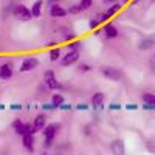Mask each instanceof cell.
Instances as JSON below:
<instances>
[{
  "mask_svg": "<svg viewBox=\"0 0 155 155\" xmlns=\"http://www.w3.org/2000/svg\"><path fill=\"white\" fill-rule=\"evenodd\" d=\"M41 155H53V153H48V152H44V153H41Z\"/></svg>",
  "mask_w": 155,
  "mask_h": 155,
  "instance_id": "obj_41",
  "label": "cell"
},
{
  "mask_svg": "<svg viewBox=\"0 0 155 155\" xmlns=\"http://www.w3.org/2000/svg\"><path fill=\"white\" fill-rule=\"evenodd\" d=\"M25 123H22V120H14L12 121V130H14L17 135H20V137H23L25 135Z\"/></svg>",
  "mask_w": 155,
  "mask_h": 155,
  "instance_id": "obj_15",
  "label": "cell"
},
{
  "mask_svg": "<svg viewBox=\"0 0 155 155\" xmlns=\"http://www.w3.org/2000/svg\"><path fill=\"white\" fill-rule=\"evenodd\" d=\"M144 146H146V149H147L150 153H155V138H149V140H146Z\"/></svg>",
  "mask_w": 155,
  "mask_h": 155,
  "instance_id": "obj_21",
  "label": "cell"
},
{
  "mask_svg": "<svg viewBox=\"0 0 155 155\" xmlns=\"http://www.w3.org/2000/svg\"><path fill=\"white\" fill-rule=\"evenodd\" d=\"M101 74L104 76L106 79L113 81V82H120L123 79V71L120 68H116V67H109V65L102 67L101 68Z\"/></svg>",
  "mask_w": 155,
  "mask_h": 155,
  "instance_id": "obj_1",
  "label": "cell"
},
{
  "mask_svg": "<svg viewBox=\"0 0 155 155\" xmlns=\"http://www.w3.org/2000/svg\"><path fill=\"white\" fill-rule=\"evenodd\" d=\"M79 61V51H67V54H64L59 61V64L62 67H70L73 64H76Z\"/></svg>",
  "mask_w": 155,
  "mask_h": 155,
  "instance_id": "obj_3",
  "label": "cell"
},
{
  "mask_svg": "<svg viewBox=\"0 0 155 155\" xmlns=\"http://www.w3.org/2000/svg\"><path fill=\"white\" fill-rule=\"evenodd\" d=\"M9 109H11V110H22L23 106H22V104H11Z\"/></svg>",
  "mask_w": 155,
  "mask_h": 155,
  "instance_id": "obj_33",
  "label": "cell"
},
{
  "mask_svg": "<svg viewBox=\"0 0 155 155\" xmlns=\"http://www.w3.org/2000/svg\"><path fill=\"white\" fill-rule=\"evenodd\" d=\"M98 25H99V20L96 19V17H92L88 20V27L92 28V30H95V28H98Z\"/></svg>",
  "mask_w": 155,
  "mask_h": 155,
  "instance_id": "obj_26",
  "label": "cell"
},
{
  "mask_svg": "<svg viewBox=\"0 0 155 155\" xmlns=\"http://www.w3.org/2000/svg\"><path fill=\"white\" fill-rule=\"evenodd\" d=\"M143 102H149V104H152V106H155V95H152V93H143Z\"/></svg>",
  "mask_w": 155,
  "mask_h": 155,
  "instance_id": "obj_23",
  "label": "cell"
},
{
  "mask_svg": "<svg viewBox=\"0 0 155 155\" xmlns=\"http://www.w3.org/2000/svg\"><path fill=\"white\" fill-rule=\"evenodd\" d=\"M155 45V41L152 37H146V39H141V41L138 42V48L141 51H146V50H150L152 47Z\"/></svg>",
  "mask_w": 155,
  "mask_h": 155,
  "instance_id": "obj_14",
  "label": "cell"
},
{
  "mask_svg": "<svg viewBox=\"0 0 155 155\" xmlns=\"http://www.w3.org/2000/svg\"><path fill=\"white\" fill-rule=\"evenodd\" d=\"M44 146H45V149H50L51 146H53V140H48V138H45V141H44Z\"/></svg>",
  "mask_w": 155,
  "mask_h": 155,
  "instance_id": "obj_32",
  "label": "cell"
},
{
  "mask_svg": "<svg viewBox=\"0 0 155 155\" xmlns=\"http://www.w3.org/2000/svg\"><path fill=\"white\" fill-rule=\"evenodd\" d=\"M37 65H39L37 58H27V59H23L19 70H20V73H27V71H33L34 68H37Z\"/></svg>",
  "mask_w": 155,
  "mask_h": 155,
  "instance_id": "obj_6",
  "label": "cell"
},
{
  "mask_svg": "<svg viewBox=\"0 0 155 155\" xmlns=\"http://www.w3.org/2000/svg\"><path fill=\"white\" fill-rule=\"evenodd\" d=\"M95 17H96V19L99 20V23H101V22H106L107 19H110V17L107 16V12H101V14H96Z\"/></svg>",
  "mask_w": 155,
  "mask_h": 155,
  "instance_id": "obj_27",
  "label": "cell"
},
{
  "mask_svg": "<svg viewBox=\"0 0 155 155\" xmlns=\"http://www.w3.org/2000/svg\"><path fill=\"white\" fill-rule=\"evenodd\" d=\"M110 150L112 155H126V146H124V141L121 138H116L110 143Z\"/></svg>",
  "mask_w": 155,
  "mask_h": 155,
  "instance_id": "obj_8",
  "label": "cell"
},
{
  "mask_svg": "<svg viewBox=\"0 0 155 155\" xmlns=\"http://www.w3.org/2000/svg\"><path fill=\"white\" fill-rule=\"evenodd\" d=\"M126 109H127V110H137L138 106H137V104H126Z\"/></svg>",
  "mask_w": 155,
  "mask_h": 155,
  "instance_id": "obj_36",
  "label": "cell"
},
{
  "mask_svg": "<svg viewBox=\"0 0 155 155\" xmlns=\"http://www.w3.org/2000/svg\"><path fill=\"white\" fill-rule=\"evenodd\" d=\"M5 109V106H2V104H0V110H3Z\"/></svg>",
  "mask_w": 155,
  "mask_h": 155,
  "instance_id": "obj_42",
  "label": "cell"
},
{
  "mask_svg": "<svg viewBox=\"0 0 155 155\" xmlns=\"http://www.w3.org/2000/svg\"><path fill=\"white\" fill-rule=\"evenodd\" d=\"M68 14V11L64 8V6H61L59 3H56V5H51L50 6V16L51 17H54V19H59V17H65Z\"/></svg>",
  "mask_w": 155,
  "mask_h": 155,
  "instance_id": "obj_9",
  "label": "cell"
},
{
  "mask_svg": "<svg viewBox=\"0 0 155 155\" xmlns=\"http://www.w3.org/2000/svg\"><path fill=\"white\" fill-rule=\"evenodd\" d=\"M42 109H44V110H54L56 107H54L53 104H44V106H42Z\"/></svg>",
  "mask_w": 155,
  "mask_h": 155,
  "instance_id": "obj_35",
  "label": "cell"
},
{
  "mask_svg": "<svg viewBox=\"0 0 155 155\" xmlns=\"http://www.w3.org/2000/svg\"><path fill=\"white\" fill-rule=\"evenodd\" d=\"M22 144L28 152H34V135H23Z\"/></svg>",
  "mask_w": 155,
  "mask_h": 155,
  "instance_id": "obj_13",
  "label": "cell"
},
{
  "mask_svg": "<svg viewBox=\"0 0 155 155\" xmlns=\"http://www.w3.org/2000/svg\"><path fill=\"white\" fill-rule=\"evenodd\" d=\"M12 73H14V70H12V64L11 62L0 64V79L2 81H9L12 78Z\"/></svg>",
  "mask_w": 155,
  "mask_h": 155,
  "instance_id": "obj_7",
  "label": "cell"
},
{
  "mask_svg": "<svg viewBox=\"0 0 155 155\" xmlns=\"http://www.w3.org/2000/svg\"><path fill=\"white\" fill-rule=\"evenodd\" d=\"M121 2H123V3H129V2H130V0H121Z\"/></svg>",
  "mask_w": 155,
  "mask_h": 155,
  "instance_id": "obj_40",
  "label": "cell"
},
{
  "mask_svg": "<svg viewBox=\"0 0 155 155\" xmlns=\"http://www.w3.org/2000/svg\"><path fill=\"white\" fill-rule=\"evenodd\" d=\"M76 110H88V106L85 104V102H81V104L76 106Z\"/></svg>",
  "mask_w": 155,
  "mask_h": 155,
  "instance_id": "obj_31",
  "label": "cell"
},
{
  "mask_svg": "<svg viewBox=\"0 0 155 155\" xmlns=\"http://www.w3.org/2000/svg\"><path fill=\"white\" fill-rule=\"evenodd\" d=\"M68 12L70 14H78V12H81V6L79 5H73V6H70Z\"/></svg>",
  "mask_w": 155,
  "mask_h": 155,
  "instance_id": "obj_28",
  "label": "cell"
},
{
  "mask_svg": "<svg viewBox=\"0 0 155 155\" xmlns=\"http://www.w3.org/2000/svg\"><path fill=\"white\" fill-rule=\"evenodd\" d=\"M47 124V116L44 113H39L36 118H34V123H33V129H34V134L37 132H42L44 130V127Z\"/></svg>",
  "mask_w": 155,
  "mask_h": 155,
  "instance_id": "obj_10",
  "label": "cell"
},
{
  "mask_svg": "<svg viewBox=\"0 0 155 155\" xmlns=\"http://www.w3.org/2000/svg\"><path fill=\"white\" fill-rule=\"evenodd\" d=\"M120 9H121V5H120V3H113L106 12H107V16H109V17H112V16H115Z\"/></svg>",
  "mask_w": 155,
  "mask_h": 155,
  "instance_id": "obj_20",
  "label": "cell"
},
{
  "mask_svg": "<svg viewBox=\"0 0 155 155\" xmlns=\"http://www.w3.org/2000/svg\"><path fill=\"white\" fill-rule=\"evenodd\" d=\"M44 79H45V84H47L48 88H51V90L61 88V84H59V81L56 79V76H54V71H53V70H47V71L44 73Z\"/></svg>",
  "mask_w": 155,
  "mask_h": 155,
  "instance_id": "obj_4",
  "label": "cell"
},
{
  "mask_svg": "<svg viewBox=\"0 0 155 155\" xmlns=\"http://www.w3.org/2000/svg\"><path fill=\"white\" fill-rule=\"evenodd\" d=\"M59 110H71V104H65V102H64V104L59 107Z\"/></svg>",
  "mask_w": 155,
  "mask_h": 155,
  "instance_id": "obj_34",
  "label": "cell"
},
{
  "mask_svg": "<svg viewBox=\"0 0 155 155\" xmlns=\"http://www.w3.org/2000/svg\"><path fill=\"white\" fill-rule=\"evenodd\" d=\"M143 107L144 110H155V106H152V104H149V102H143Z\"/></svg>",
  "mask_w": 155,
  "mask_h": 155,
  "instance_id": "obj_30",
  "label": "cell"
},
{
  "mask_svg": "<svg viewBox=\"0 0 155 155\" xmlns=\"http://www.w3.org/2000/svg\"><path fill=\"white\" fill-rule=\"evenodd\" d=\"M92 3H93V0H81V3H79V6H81V11H85V9H88L90 6H92Z\"/></svg>",
  "mask_w": 155,
  "mask_h": 155,
  "instance_id": "obj_24",
  "label": "cell"
},
{
  "mask_svg": "<svg viewBox=\"0 0 155 155\" xmlns=\"http://www.w3.org/2000/svg\"><path fill=\"white\" fill-rule=\"evenodd\" d=\"M61 58H62V51H61V48H59V47L51 48V50H50V61L56 62V61H59Z\"/></svg>",
  "mask_w": 155,
  "mask_h": 155,
  "instance_id": "obj_19",
  "label": "cell"
},
{
  "mask_svg": "<svg viewBox=\"0 0 155 155\" xmlns=\"http://www.w3.org/2000/svg\"><path fill=\"white\" fill-rule=\"evenodd\" d=\"M109 110H121V104H118V102H112V104L109 106Z\"/></svg>",
  "mask_w": 155,
  "mask_h": 155,
  "instance_id": "obj_29",
  "label": "cell"
},
{
  "mask_svg": "<svg viewBox=\"0 0 155 155\" xmlns=\"http://www.w3.org/2000/svg\"><path fill=\"white\" fill-rule=\"evenodd\" d=\"M12 16H14L17 20H23V22H28L33 17L31 9H28L25 5H16L14 9H12Z\"/></svg>",
  "mask_w": 155,
  "mask_h": 155,
  "instance_id": "obj_2",
  "label": "cell"
},
{
  "mask_svg": "<svg viewBox=\"0 0 155 155\" xmlns=\"http://www.w3.org/2000/svg\"><path fill=\"white\" fill-rule=\"evenodd\" d=\"M64 102H65V98H64V95H61V93H54L53 98H51V104H53L56 109H59Z\"/></svg>",
  "mask_w": 155,
  "mask_h": 155,
  "instance_id": "obj_18",
  "label": "cell"
},
{
  "mask_svg": "<svg viewBox=\"0 0 155 155\" xmlns=\"http://www.w3.org/2000/svg\"><path fill=\"white\" fill-rule=\"evenodd\" d=\"M42 5H44L42 0H36V2L33 3V6H31V14H33V17H39V16L42 14Z\"/></svg>",
  "mask_w": 155,
  "mask_h": 155,
  "instance_id": "obj_16",
  "label": "cell"
},
{
  "mask_svg": "<svg viewBox=\"0 0 155 155\" xmlns=\"http://www.w3.org/2000/svg\"><path fill=\"white\" fill-rule=\"evenodd\" d=\"M82 47V42H79V41H73L71 44H68L67 45V48H68V51H79V48Z\"/></svg>",
  "mask_w": 155,
  "mask_h": 155,
  "instance_id": "obj_22",
  "label": "cell"
},
{
  "mask_svg": "<svg viewBox=\"0 0 155 155\" xmlns=\"http://www.w3.org/2000/svg\"><path fill=\"white\" fill-rule=\"evenodd\" d=\"M78 70H79L81 73H87V71L92 70V67H90L88 64H79V65H78Z\"/></svg>",
  "mask_w": 155,
  "mask_h": 155,
  "instance_id": "obj_25",
  "label": "cell"
},
{
  "mask_svg": "<svg viewBox=\"0 0 155 155\" xmlns=\"http://www.w3.org/2000/svg\"><path fill=\"white\" fill-rule=\"evenodd\" d=\"M59 31H61V34H62V39H64V41H73V39L76 37L74 33H73L70 28H67V27H61Z\"/></svg>",
  "mask_w": 155,
  "mask_h": 155,
  "instance_id": "obj_17",
  "label": "cell"
},
{
  "mask_svg": "<svg viewBox=\"0 0 155 155\" xmlns=\"http://www.w3.org/2000/svg\"><path fill=\"white\" fill-rule=\"evenodd\" d=\"M59 130H61V124H59V123H51V124H48V126L44 127L42 134H44V137L48 138V140H54V137L58 135Z\"/></svg>",
  "mask_w": 155,
  "mask_h": 155,
  "instance_id": "obj_5",
  "label": "cell"
},
{
  "mask_svg": "<svg viewBox=\"0 0 155 155\" xmlns=\"http://www.w3.org/2000/svg\"><path fill=\"white\" fill-rule=\"evenodd\" d=\"M106 2H107V3H116L118 0H106Z\"/></svg>",
  "mask_w": 155,
  "mask_h": 155,
  "instance_id": "obj_39",
  "label": "cell"
},
{
  "mask_svg": "<svg viewBox=\"0 0 155 155\" xmlns=\"http://www.w3.org/2000/svg\"><path fill=\"white\" fill-rule=\"evenodd\" d=\"M102 33H104V36L107 39H115V37H118V34H120L118 28H116L113 23H107L106 27L102 28Z\"/></svg>",
  "mask_w": 155,
  "mask_h": 155,
  "instance_id": "obj_11",
  "label": "cell"
},
{
  "mask_svg": "<svg viewBox=\"0 0 155 155\" xmlns=\"http://www.w3.org/2000/svg\"><path fill=\"white\" fill-rule=\"evenodd\" d=\"M104 99H106L104 93H101V92L93 93V96H92V106L95 109H102V106H104Z\"/></svg>",
  "mask_w": 155,
  "mask_h": 155,
  "instance_id": "obj_12",
  "label": "cell"
},
{
  "mask_svg": "<svg viewBox=\"0 0 155 155\" xmlns=\"http://www.w3.org/2000/svg\"><path fill=\"white\" fill-rule=\"evenodd\" d=\"M82 132H84L85 135H90V134H92V130H90V126H84V127H82Z\"/></svg>",
  "mask_w": 155,
  "mask_h": 155,
  "instance_id": "obj_37",
  "label": "cell"
},
{
  "mask_svg": "<svg viewBox=\"0 0 155 155\" xmlns=\"http://www.w3.org/2000/svg\"><path fill=\"white\" fill-rule=\"evenodd\" d=\"M59 2H61V0H48L50 6H51V5H56V3H59Z\"/></svg>",
  "mask_w": 155,
  "mask_h": 155,
  "instance_id": "obj_38",
  "label": "cell"
}]
</instances>
